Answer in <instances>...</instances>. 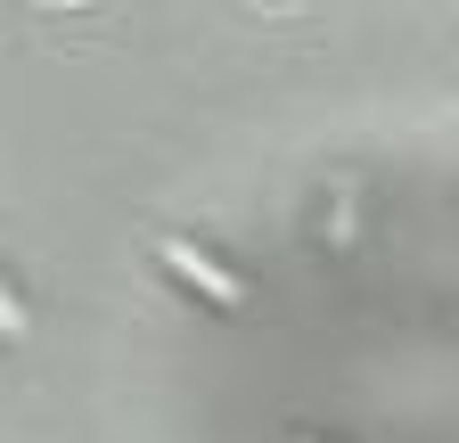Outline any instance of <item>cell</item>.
I'll return each mask as SVG.
<instances>
[{
	"label": "cell",
	"mask_w": 459,
	"mask_h": 443,
	"mask_svg": "<svg viewBox=\"0 0 459 443\" xmlns=\"http://www.w3.org/2000/svg\"><path fill=\"white\" fill-rule=\"evenodd\" d=\"M156 255H164V271H181V280H189L197 296H213L221 312H230V304H238V280H230V271H221V263H205V255H197L189 239H156Z\"/></svg>",
	"instance_id": "6da1fadb"
}]
</instances>
